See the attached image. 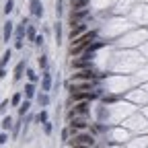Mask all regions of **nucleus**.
I'll list each match as a JSON object with an SVG mask.
<instances>
[{"instance_id": "1", "label": "nucleus", "mask_w": 148, "mask_h": 148, "mask_svg": "<svg viewBox=\"0 0 148 148\" xmlns=\"http://www.w3.org/2000/svg\"><path fill=\"white\" fill-rule=\"evenodd\" d=\"M97 37V31H88V33H82L80 37H76V39L72 41V47H70V53L72 56H78V53H82L84 49H86V45L92 41Z\"/></svg>"}, {"instance_id": "2", "label": "nucleus", "mask_w": 148, "mask_h": 148, "mask_svg": "<svg viewBox=\"0 0 148 148\" xmlns=\"http://www.w3.org/2000/svg\"><path fill=\"white\" fill-rule=\"evenodd\" d=\"M86 113H88V103L86 101H78L76 105H74V109L68 111V119L76 117V115H86Z\"/></svg>"}, {"instance_id": "3", "label": "nucleus", "mask_w": 148, "mask_h": 148, "mask_svg": "<svg viewBox=\"0 0 148 148\" xmlns=\"http://www.w3.org/2000/svg\"><path fill=\"white\" fill-rule=\"evenodd\" d=\"M84 127H86V119H84V117H72V119H70V130H68V132L76 136L78 130H84Z\"/></svg>"}, {"instance_id": "4", "label": "nucleus", "mask_w": 148, "mask_h": 148, "mask_svg": "<svg viewBox=\"0 0 148 148\" xmlns=\"http://www.w3.org/2000/svg\"><path fill=\"white\" fill-rule=\"evenodd\" d=\"M92 78H95V74H92L90 68H84V70H80L78 74H74V76H72L74 82H76V80H86V82H90Z\"/></svg>"}, {"instance_id": "5", "label": "nucleus", "mask_w": 148, "mask_h": 148, "mask_svg": "<svg viewBox=\"0 0 148 148\" xmlns=\"http://www.w3.org/2000/svg\"><path fill=\"white\" fill-rule=\"evenodd\" d=\"M72 144H84V146H92V144H95V140H92V136H88V134H76V136H74V140H72Z\"/></svg>"}, {"instance_id": "6", "label": "nucleus", "mask_w": 148, "mask_h": 148, "mask_svg": "<svg viewBox=\"0 0 148 148\" xmlns=\"http://www.w3.org/2000/svg\"><path fill=\"white\" fill-rule=\"evenodd\" d=\"M84 25L82 23H72V29H70V39L74 41V39H76V37H80L82 33H84Z\"/></svg>"}, {"instance_id": "7", "label": "nucleus", "mask_w": 148, "mask_h": 148, "mask_svg": "<svg viewBox=\"0 0 148 148\" xmlns=\"http://www.w3.org/2000/svg\"><path fill=\"white\" fill-rule=\"evenodd\" d=\"M70 66L76 68V70H84V68H90V62H88V58H84V60H72Z\"/></svg>"}, {"instance_id": "8", "label": "nucleus", "mask_w": 148, "mask_h": 148, "mask_svg": "<svg viewBox=\"0 0 148 148\" xmlns=\"http://www.w3.org/2000/svg\"><path fill=\"white\" fill-rule=\"evenodd\" d=\"M84 16H86V10H72V14H70V21H72V23H80Z\"/></svg>"}, {"instance_id": "9", "label": "nucleus", "mask_w": 148, "mask_h": 148, "mask_svg": "<svg viewBox=\"0 0 148 148\" xmlns=\"http://www.w3.org/2000/svg\"><path fill=\"white\" fill-rule=\"evenodd\" d=\"M31 12H33L35 16H41V14H43V8H41V2H39V0H33V2H31Z\"/></svg>"}, {"instance_id": "10", "label": "nucleus", "mask_w": 148, "mask_h": 148, "mask_svg": "<svg viewBox=\"0 0 148 148\" xmlns=\"http://www.w3.org/2000/svg\"><path fill=\"white\" fill-rule=\"evenodd\" d=\"M23 70H25V62H18V64H16V68H14V80H21Z\"/></svg>"}, {"instance_id": "11", "label": "nucleus", "mask_w": 148, "mask_h": 148, "mask_svg": "<svg viewBox=\"0 0 148 148\" xmlns=\"http://www.w3.org/2000/svg\"><path fill=\"white\" fill-rule=\"evenodd\" d=\"M99 47H103V41H92V43H88V45H86V49H84V51H86V56H88V53H92V51L99 49Z\"/></svg>"}, {"instance_id": "12", "label": "nucleus", "mask_w": 148, "mask_h": 148, "mask_svg": "<svg viewBox=\"0 0 148 148\" xmlns=\"http://www.w3.org/2000/svg\"><path fill=\"white\" fill-rule=\"evenodd\" d=\"M88 4V0H72V6L74 10H84V6Z\"/></svg>"}, {"instance_id": "13", "label": "nucleus", "mask_w": 148, "mask_h": 148, "mask_svg": "<svg viewBox=\"0 0 148 148\" xmlns=\"http://www.w3.org/2000/svg\"><path fill=\"white\" fill-rule=\"evenodd\" d=\"M29 107H31V103H29V99H27V101H21V107H18V115H21V117H23V115L27 113V111H29Z\"/></svg>"}, {"instance_id": "14", "label": "nucleus", "mask_w": 148, "mask_h": 148, "mask_svg": "<svg viewBox=\"0 0 148 148\" xmlns=\"http://www.w3.org/2000/svg\"><path fill=\"white\" fill-rule=\"evenodd\" d=\"M49 88H51V76L43 72V90H49Z\"/></svg>"}, {"instance_id": "15", "label": "nucleus", "mask_w": 148, "mask_h": 148, "mask_svg": "<svg viewBox=\"0 0 148 148\" xmlns=\"http://www.w3.org/2000/svg\"><path fill=\"white\" fill-rule=\"evenodd\" d=\"M10 35H12V23H6L4 25V41L10 39Z\"/></svg>"}, {"instance_id": "16", "label": "nucleus", "mask_w": 148, "mask_h": 148, "mask_svg": "<svg viewBox=\"0 0 148 148\" xmlns=\"http://www.w3.org/2000/svg\"><path fill=\"white\" fill-rule=\"evenodd\" d=\"M25 92H27V99H31V97L35 95V86H33V82H29V84L25 86Z\"/></svg>"}, {"instance_id": "17", "label": "nucleus", "mask_w": 148, "mask_h": 148, "mask_svg": "<svg viewBox=\"0 0 148 148\" xmlns=\"http://www.w3.org/2000/svg\"><path fill=\"white\" fill-rule=\"evenodd\" d=\"M8 60H10V49H8V51L2 56V60H0V68H4V66L8 64Z\"/></svg>"}, {"instance_id": "18", "label": "nucleus", "mask_w": 148, "mask_h": 148, "mask_svg": "<svg viewBox=\"0 0 148 148\" xmlns=\"http://www.w3.org/2000/svg\"><path fill=\"white\" fill-rule=\"evenodd\" d=\"M2 127H4V130H10V127H12V119H10V117H4V121H2Z\"/></svg>"}, {"instance_id": "19", "label": "nucleus", "mask_w": 148, "mask_h": 148, "mask_svg": "<svg viewBox=\"0 0 148 148\" xmlns=\"http://www.w3.org/2000/svg\"><path fill=\"white\" fill-rule=\"evenodd\" d=\"M37 121H39V123H45L47 121V113H45V111H41V113L37 115Z\"/></svg>"}, {"instance_id": "20", "label": "nucleus", "mask_w": 148, "mask_h": 148, "mask_svg": "<svg viewBox=\"0 0 148 148\" xmlns=\"http://www.w3.org/2000/svg\"><path fill=\"white\" fill-rule=\"evenodd\" d=\"M21 99H23V97H21V95L16 92V95H14V97L10 99V103H12V105H21Z\"/></svg>"}, {"instance_id": "21", "label": "nucleus", "mask_w": 148, "mask_h": 148, "mask_svg": "<svg viewBox=\"0 0 148 148\" xmlns=\"http://www.w3.org/2000/svg\"><path fill=\"white\" fill-rule=\"evenodd\" d=\"M12 6H14V2H12V0H8V2H6V4H4V12H6V14H8V12H10V10H12Z\"/></svg>"}, {"instance_id": "22", "label": "nucleus", "mask_w": 148, "mask_h": 148, "mask_svg": "<svg viewBox=\"0 0 148 148\" xmlns=\"http://www.w3.org/2000/svg\"><path fill=\"white\" fill-rule=\"evenodd\" d=\"M27 76H29V80H31V82H35V80H37V74H35L33 70H27Z\"/></svg>"}, {"instance_id": "23", "label": "nucleus", "mask_w": 148, "mask_h": 148, "mask_svg": "<svg viewBox=\"0 0 148 148\" xmlns=\"http://www.w3.org/2000/svg\"><path fill=\"white\" fill-rule=\"evenodd\" d=\"M39 103H41V105L45 107V105L49 103V97H47V95H41V97H39Z\"/></svg>"}, {"instance_id": "24", "label": "nucleus", "mask_w": 148, "mask_h": 148, "mask_svg": "<svg viewBox=\"0 0 148 148\" xmlns=\"http://www.w3.org/2000/svg\"><path fill=\"white\" fill-rule=\"evenodd\" d=\"M37 62H39V66H41V68H45V66H47V58H45V56H41V58L37 60Z\"/></svg>"}, {"instance_id": "25", "label": "nucleus", "mask_w": 148, "mask_h": 148, "mask_svg": "<svg viewBox=\"0 0 148 148\" xmlns=\"http://www.w3.org/2000/svg\"><path fill=\"white\" fill-rule=\"evenodd\" d=\"M27 35H29V39H35V29L29 27V29H27Z\"/></svg>"}, {"instance_id": "26", "label": "nucleus", "mask_w": 148, "mask_h": 148, "mask_svg": "<svg viewBox=\"0 0 148 148\" xmlns=\"http://www.w3.org/2000/svg\"><path fill=\"white\" fill-rule=\"evenodd\" d=\"M43 130H45V134H49V132H51V123L45 121V123H43Z\"/></svg>"}, {"instance_id": "27", "label": "nucleus", "mask_w": 148, "mask_h": 148, "mask_svg": "<svg viewBox=\"0 0 148 148\" xmlns=\"http://www.w3.org/2000/svg\"><path fill=\"white\" fill-rule=\"evenodd\" d=\"M72 148H90V146H84V144H72Z\"/></svg>"}, {"instance_id": "28", "label": "nucleus", "mask_w": 148, "mask_h": 148, "mask_svg": "<svg viewBox=\"0 0 148 148\" xmlns=\"http://www.w3.org/2000/svg\"><path fill=\"white\" fill-rule=\"evenodd\" d=\"M6 142V134H0V144H4Z\"/></svg>"}, {"instance_id": "29", "label": "nucleus", "mask_w": 148, "mask_h": 148, "mask_svg": "<svg viewBox=\"0 0 148 148\" xmlns=\"http://www.w3.org/2000/svg\"><path fill=\"white\" fill-rule=\"evenodd\" d=\"M4 74H6V72H4V68H0V78H2V76H4Z\"/></svg>"}]
</instances>
